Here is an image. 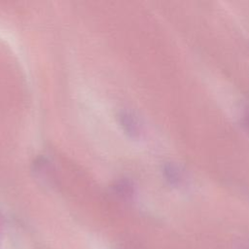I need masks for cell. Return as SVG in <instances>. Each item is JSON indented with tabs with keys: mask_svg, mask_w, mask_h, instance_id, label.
<instances>
[{
	"mask_svg": "<svg viewBox=\"0 0 249 249\" xmlns=\"http://www.w3.org/2000/svg\"><path fill=\"white\" fill-rule=\"evenodd\" d=\"M119 122L123 129L130 136H137L140 133V125L135 117L126 111L120 112L118 116Z\"/></svg>",
	"mask_w": 249,
	"mask_h": 249,
	"instance_id": "obj_1",
	"label": "cell"
},
{
	"mask_svg": "<svg viewBox=\"0 0 249 249\" xmlns=\"http://www.w3.org/2000/svg\"><path fill=\"white\" fill-rule=\"evenodd\" d=\"M114 190L120 196L124 198H128L132 196L133 188L132 185L127 180H119L114 185Z\"/></svg>",
	"mask_w": 249,
	"mask_h": 249,
	"instance_id": "obj_2",
	"label": "cell"
},
{
	"mask_svg": "<svg viewBox=\"0 0 249 249\" xmlns=\"http://www.w3.org/2000/svg\"><path fill=\"white\" fill-rule=\"evenodd\" d=\"M1 227H2V217L0 215V231H1Z\"/></svg>",
	"mask_w": 249,
	"mask_h": 249,
	"instance_id": "obj_3",
	"label": "cell"
}]
</instances>
